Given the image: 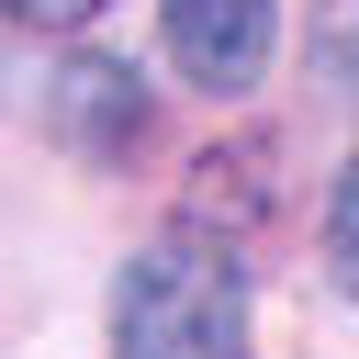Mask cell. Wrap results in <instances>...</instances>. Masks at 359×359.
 <instances>
[{
  "instance_id": "cell-1",
  "label": "cell",
  "mask_w": 359,
  "mask_h": 359,
  "mask_svg": "<svg viewBox=\"0 0 359 359\" xmlns=\"http://www.w3.org/2000/svg\"><path fill=\"white\" fill-rule=\"evenodd\" d=\"M112 359H247V269L224 236H157L112 292Z\"/></svg>"
},
{
  "instance_id": "cell-2",
  "label": "cell",
  "mask_w": 359,
  "mask_h": 359,
  "mask_svg": "<svg viewBox=\"0 0 359 359\" xmlns=\"http://www.w3.org/2000/svg\"><path fill=\"white\" fill-rule=\"evenodd\" d=\"M168 22V67L191 90H247L280 45V0H157Z\"/></svg>"
},
{
  "instance_id": "cell-3",
  "label": "cell",
  "mask_w": 359,
  "mask_h": 359,
  "mask_svg": "<svg viewBox=\"0 0 359 359\" xmlns=\"http://www.w3.org/2000/svg\"><path fill=\"white\" fill-rule=\"evenodd\" d=\"M45 135H56L67 157H123V146L146 135V79H135L123 56H67V67L45 79Z\"/></svg>"
},
{
  "instance_id": "cell-4",
  "label": "cell",
  "mask_w": 359,
  "mask_h": 359,
  "mask_svg": "<svg viewBox=\"0 0 359 359\" xmlns=\"http://www.w3.org/2000/svg\"><path fill=\"white\" fill-rule=\"evenodd\" d=\"M325 269L337 292H359V157L337 168V202H325Z\"/></svg>"
},
{
  "instance_id": "cell-5",
  "label": "cell",
  "mask_w": 359,
  "mask_h": 359,
  "mask_svg": "<svg viewBox=\"0 0 359 359\" xmlns=\"http://www.w3.org/2000/svg\"><path fill=\"white\" fill-rule=\"evenodd\" d=\"M101 0H11V22H45V34H67V22H90Z\"/></svg>"
}]
</instances>
